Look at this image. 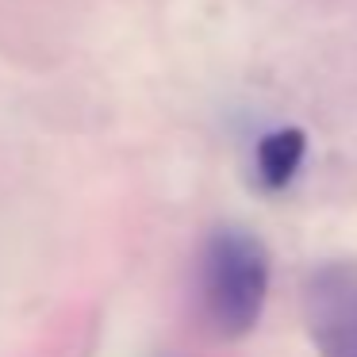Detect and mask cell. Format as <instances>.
<instances>
[{
  "mask_svg": "<svg viewBox=\"0 0 357 357\" xmlns=\"http://www.w3.org/2000/svg\"><path fill=\"white\" fill-rule=\"evenodd\" d=\"M273 261L265 242L250 227L223 223L204 238L200 254V303L219 338H246L265 315Z\"/></svg>",
  "mask_w": 357,
  "mask_h": 357,
  "instance_id": "1",
  "label": "cell"
},
{
  "mask_svg": "<svg viewBox=\"0 0 357 357\" xmlns=\"http://www.w3.org/2000/svg\"><path fill=\"white\" fill-rule=\"evenodd\" d=\"M300 303L319 357H357V257L319 261L303 280Z\"/></svg>",
  "mask_w": 357,
  "mask_h": 357,
  "instance_id": "2",
  "label": "cell"
},
{
  "mask_svg": "<svg viewBox=\"0 0 357 357\" xmlns=\"http://www.w3.org/2000/svg\"><path fill=\"white\" fill-rule=\"evenodd\" d=\"M307 135L300 127H273L254 146V177L265 192H284L303 169Z\"/></svg>",
  "mask_w": 357,
  "mask_h": 357,
  "instance_id": "3",
  "label": "cell"
}]
</instances>
